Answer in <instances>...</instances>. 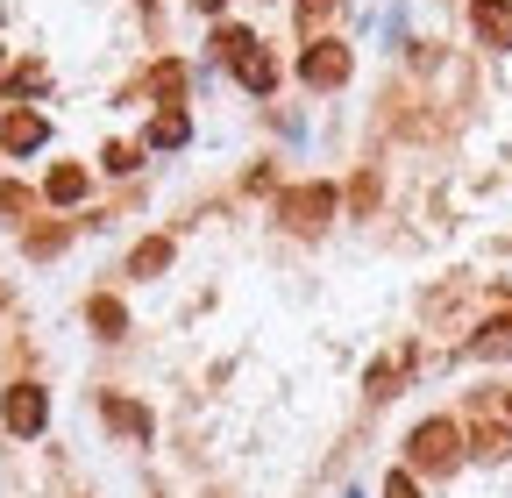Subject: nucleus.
<instances>
[{
    "label": "nucleus",
    "instance_id": "nucleus-7",
    "mask_svg": "<svg viewBox=\"0 0 512 498\" xmlns=\"http://www.w3.org/2000/svg\"><path fill=\"white\" fill-rule=\"evenodd\" d=\"M100 413H107V427H121V434H136V442L150 434V413H143L136 399H121V392H107V399H100Z\"/></svg>",
    "mask_w": 512,
    "mask_h": 498
},
{
    "label": "nucleus",
    "instance_id": "nucleus-18",
    "mask_svg": "<svg viewBox=\"0 0 512 498\" xmlns=\"http://www.w3.org/2000/svg\"><path fill=\"white\" fill-rule=\"evenodd\" d=\"M57 249H64V228H36L29 235V257H57Z\"/></svg>",
    "mask_w": 512,
    "mask_h": 498
},
{
    "label": "nucleus",
    "instance_id": "nucleus-11",
    "mask_svg": "<svg viewBox=\"0 0 512 498\" xmlns=\"http://www.w3.org/2000/svg\"><path fill=\"white\" fill-rule=\"evenodd\" d=\"M470 356H512V314L484 321V328H477V342H470Z\"/></svg>",
    "mask_w": 512,
    "mask_h": 498
},
{
    "label": "nucleus",
    "instance_id": "nucleus-25",
    "mask_svg": "<svg viewBox=\"0 0 512 498\" xmlns=\"http://www.w3.org/2000/svg\"><path fill=\"white\" fill-rule=\"evenodd\" d=\"M505 413H512V399H505Z\"/></svg>",
    "mask_w": 512,
    "mask_h": 498
},
{
    "label": "nucleus",
    "instance_id": "nucleus-10",
    "mask_svg": "<svg viewBox=\"0 0 512 498\" xmlns=\"http://www.w3.org/2000/svg\"><path fill=\"white\" fill-rule=\"evenodd\" d=\"M43 193H50L57 207H72V200H86V171H79V164H57V171L43 178Z\"/></svg>",
    "mask_w": 512,
    "mask_h": 498
},
{
    "label": "nucleus",
    "instance_id": "nucleus-6",
    "mask_svg": "<svg viewBox=\"0 0 512 498\" xmlns=\"http://www.w3.org/2000/svg\"><path fill=\"white\" fill-rule=\"evenodd\" d=\"M470 29H477L491 50H512V0H477V8H470Z\"/></svg>",
    "mask_w": 512,
    "mask_h": 498
},
{
    "label": "nucleus",
    "instance_id": "nucleus-20",
    "mask_svg": "<svg viewBox=\"0 0 512 498\" xmlns=\"http://www.w3.org/2000/svg\"><path fill=\"white\" fill-rule=\"evenodd\" d=\"M29 207V193H22V185H0V214H22Z\"/></svg>",
    "mask_w": 512,
    "mask_h": 498
},
{
    "label": "nucleus",
    "instance_id": "nucleus-13",
    "mask_svg": "<svg viewBox=\"0 0 512 498\" xmlns=\"http://www.w3.org/2000/svg\"><path fill=\"white\" fill-rule=\"evenodd\" d=\"M86 321H93V328H100L107 342H121V328H128V314H121V299H93V306H86Z\"/></svg>",
    "mask_w": 512,
    "mask_h": 498
},
{
    "label": "nucleus",
    "instance_id": "nucleus-4",
    "mask_svg": "<svg viewBox=\"0 0 512 498\" xmlns=\"http://www.w3.org/2000/svg\"><path fill=\"white\" fill-rule=\"evenodd\" d=\"M299 72H306V86H342V79H349V43H335V36L306 43Z\"/></svg>",
    "mask_w": 512,
    "mask_h": 498
},
{
    "label": "nucleus",
    "instance_id": "nucleus-16",
    "mask_svg": "<svg viewBox=\"0 0 512 498\" xmlns=\"http://www.w3.org/2000/svg\"><path fill=\"white\" fill-rule=\"evenodd\" d=\"M505 449H512L505 427H477V456H505Z\"/></svg>",
    "mask_w": 512,
    "mask_h": 498
},
{
    "label": "nucleus",
    "instance_id": "nucleus-9",
    "mask_svg": "<svg viewBox=\"0 0 512 498\" xmlns=\"http://www.w3.org/2000/svg\"><path fill=\"white\" fill-rule=\"evenodd\" d=\"M185 136H192V121H185L178 107H164V114L150 121V150H185Z\"/></svg>",
    "mask_w": 512,
    "mask_h": 498
},
{
    "label": "nucleus",
    "instance_id": "nucleus-8",
    "mask_svg": "<svg viewBox=\"0 0 512 498\" xmlns=\"http://www.w3.org/2000/svg\"><path fill=\"white\" fill-rule=\"evenodd\" d=\"M157 271H171V242L164 235L136 242V257H128V278H157Z\"/></svg>",
    "mask_w": 512,
    "mask_h": 498
},
{
    "label": "nucleus",
    "instance_id": "nucleus-2",
    "mask_svg": "<svg viewBox=\"0 0 512 498\" xmlns=\"http://www.w3.org/2000/svg\"><path fill=\"white\" fill-rule=\"evenodd\" d=\"M278 221L299 228V235L328 228V221H335V185H292V193L278 200Z\"/></svg>",
    "mask_w": 512,
    "mask_h": 498
},
{
    "label": "nucleus",
    "instance_id": "nucleus-12",
    "mask_svg": "<svg viewBox=\"0 0 512 498\" xmlns=\"http://www.w3.org/2000/svg\"><path fill=\"white\" fill-rule=\"evenodd\" d=\"M235 79H242L249 93H271V86H278V65H271V57H264V50H249V57H242V65H235Z\"/></svg>",
    "mask_w": 512,
    "mask_h": 498
},
{
    "label": "nucleus",
    "instance_id": "nucleus-19",
    "mask_svg": "<svg viewBox=\"0 0 512 498\" xmlns=\"http://www.w3.org/2000/svg\"><path fill=\"white\" fill-rule=\"evenodd\" d=\"M384 498H420V484L406 470H392V477H384Z\"/></svg>",
    "mask_w": 512,
    "mask_h": 498
},
{
    "label": "nucleus",
    "instance_id": "nucleus-5",
    "mask_svg": "<svg viewBox=\"0 0 512 498\" xmlns=\"http://www.w3.org/2000/svg\"><path fill=\"white\" fill-rule=\"evenodd\" d=\"M43 136H50V129H43V114H36V107H15L8 121H0V150H15V157L43 150Z\"/></svg>",
    "mask_w": 512,
    "mask_h": 498
},
{
    "label": "nucleus",
    "instance_id": "nucleus-21",
    "mask_svg": "<svg viewBox=\"0 0 512 498\" xmlns=\"http://www.w3.org/2000/svg\"><path fill=\"white\" fill-rule=\"evenodd\" d=\"M15 93H43V65H22L15 72Z\"/></svg>",
    "mask_w": 512,
    "mask_h": 498
},
{
    "label": "nucleus",
    "instance_id": "nucleus-14",
    "mask_svg": "<svg viewBox=\"0 0 512 498\" xmlns=\"http://www.w3.org/2000/svg\"><path fill=\"white\" fill-rule=\"evenodd\" d=\"M214 50L228 57V65H242V57L256 50V36H249V29H221V36H214Z\"/></svg>",
    "mask_w": 512,
    "mask_h": 498
},
{
    "label": "nucleus",
    "instance_id": "nucleus-17",
    "mask_svg": "<svg viewBox=\"0 0 512 498\" xmlns=\"http://www.w3.org/2000/svg\"><path fill=\"white\" fill-rule=\"evenodd\" d=\"M136 157H143L136 143H107V171H114V178H121V171H136Z\"/></svg>",
    "mask_w": 512,
    "mask_h": 498
},
{
    "label": "nucleus",
    "instance_id": "nucleus-15",
    "mask_svg": "<svg viewBox=\"0 0 512 498\" xmlns=\"http://www.w3.org/2000/svg\"><path fill=\"white\" fill-rule=\"evenodd\" d=\"M178 93H185V65H157V100L178 107Z\"/></svg>",
    "mask_w": 512,
    "mask_h": 498
},
{
    "label": "nucleus",
    "instance_id": "nucleus-23",
    "mask_svg": "<svg viewBox=\"0 0 512 498\" xmlns=\"http://www.w3.org/2000/svg\"><path fill=\"white\" fill-rule=\"evenodd\" d=\"M192 8H200V15H214V8H221V0H192Z\"/></svg>",
    "mask_w": 512,
    "mask_h": 498
},
{
    "label": "nucleus",
    "instance_id": "nucleus-3",
    "mask_svg": "<svg viewBox=\"0 0 512 498\" xmlns=\"http://www.w3.org/2000/svg\"><path fill=\"white\" fill-rule=\"evenodd\" d=\"M0 420H8V434H43V420H50L43 385H8V399H0Z\"/></svg>",
    "mask_w": 512,
    "mask_h": 498
},
{
    "label": "nucleus",
    "instance_id": "nucleus-22",
    "mask_svg": "<svg viewBox=\"0 0 512 498\" xmlns=\"http://www.w3.org/2000/svg\"><path fill=\"white\" fill-rule=\"evenodd\" d=\"M328 8H335V0H299V15H306V22H320Z\"/></svg>",
    "mask_w": 512,
    "mask_h": 498
},
{
    "label": "nucleus",
    "instance_id": "nucleus-24",
    "mask_svg": "<svg viewBox=\"0 0 512 498\" xmlns=\"http://www.w3.org/2000/svg\"><path fill=\"white\" fill-rule=\"evenodd\" d=\"M0 72H8V57H0Z\"/></svg>",
    "mask_w": 512,
    "mask_h": 498
},
{
    "label": "nucleus",
    "instance_id": "nucleus-1",
    "mask_svg": "<svg viewBox=\"0 0 512 498\" xmlns=\"http://www.w3.org/2000/svg\"><path fill=\"white\" fill-rule=\"evenodd\" d=\"M406 463L413 470H456L463 463V427L456 420H420L406 434Z\"/></svg>",
    "mask_w": 512,
    "mask_h": 498
}]
</instances>
